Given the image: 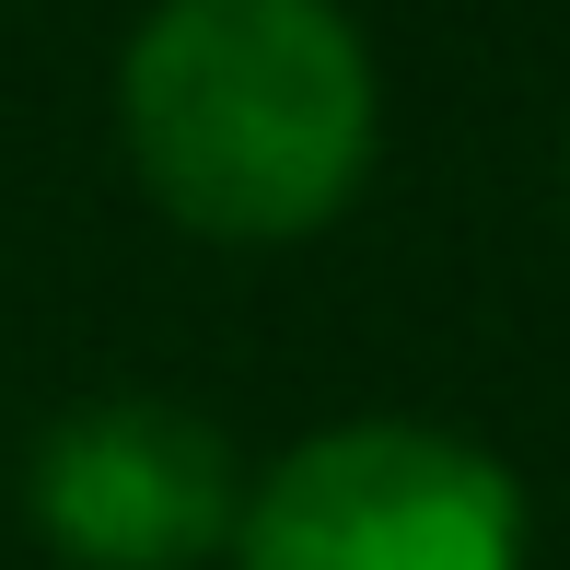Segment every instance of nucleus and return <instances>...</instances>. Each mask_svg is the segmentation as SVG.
<instances>
[{
    "label": "nucleus",
    "instance_id": "nucleus-1",
    "mask_svg": "<svg viewBox=\"0 0 570 570\" xmlns=\"http://www.w3.org/2000/svg\"><path fill=\"white\" fill-rule=\"evenodd\" d=\"M117 140L164 222L303 245L373 175L384 82L350 0H151L117 59Z\"/></svg>",
    "mask_w": 570,
    "mask_h": 570
},
{
    "label": "nucleus",
    "instance_id": "nucleus-2",
    "mask_svg": "<svg viewBox=\"0 0 570 570\" xmlns=\"http://www.w3.org/2000/svg\"><path fill=\"white\" fill-rule=\"evenodd\" d=\"M233 570H524V489L443 420H338L245 478Z\"/></svg>",
    "mask_w": 570,
    "mask_h": 570
},
{
    "label": "nucleus",
    "instance_id": "nucleus-3",
    "mask_svg": "<svg viewBox=\"0 0 570 570\" xmlns=\"http://www.w3.org/2000/svg\"><path fill=\"white\" fill-rule=\"evenodd\" d=\"M23 512L70 570H210L245 512V465L175 396H94L36 443Z\"/></svg>",
    "mask_w": 570,
    "mask_h": 570
}]
</instances>
